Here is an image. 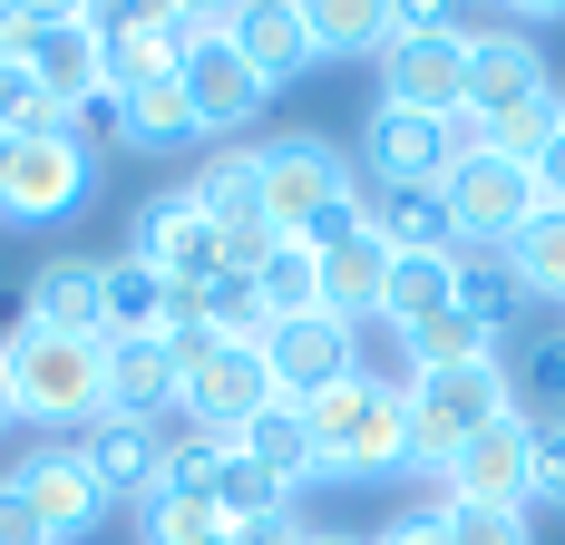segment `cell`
I'll use <instances>...</instances> for the list:
<instances>
[{"instance_id": "cell-18", "label": "cell", "mask_w": 565, "mask_h": 545, "mask_svg": "<svg viewBox=\"0 0 565 545\" xmlns=\"http://www.w3.org/2000/svg\"><path fill=\"white\" fill-rule=\"evenodd\" d=\"M98 50H108V88L117 98H137V88H157V78L185 68L175 10H108V20H98Z\"/></svg>"}, {"instance_id": "cell-40", "label": "cell", "mask_w": 565, "mask_h": 545, "mask_svg": "<svg viewBox=\"0 0 565 545\" xmlns=\"http://www.w3.org/2000/svg\"><path fill=\"white\" fill-rule=\"evenodd\" d=\"M536 195H546V205H565V117H556V147L536 157Z\"/></svg>"}, {"instance_id": "cell-21", "label": "cell", "mask_w": 565, "mask_h": 545, "mask_svg": "<svg viewBox=\"0 0 565 545\" xmlns=\"http://www.w3.org/2000/svg\"><path fill=\"white\" fill-rule=\"evenodd\" d=\"M361 205H371V234L391 254H458V224H449L439 185H361Z\"/></svg>"}, {"instance_id": "cell-37", "label": "cell", "mask_w": 565, "mask_h": 545, "mask_svg": "<svg viewBox=\"0 0 565 545\" xmlns=\"http://www.w3.org/2000/svg\"><path fill=\"white\" fill-rule=\"evenodd\" d=\"M536 506L565 516V419H536Z\"/></svg>"}, {"instance_id": "cell-36", "label": "cell", "mask_w": 565, "mask_h": 545, "mask_svg": "<svg viewBox=\"0 0 565 545\" xmlns=\"http://www.w3.org/2000/svg\"><path fill=\"white\" fill-rule=\"evenodd\" d=\"M439 536L449 545H536V516L526 506H468V496H449L439 506Z\"/></svg>"}, {"instance_id": "cell-31", "label": "cell", "mask_w": 565, "mask_h": 545, "mask_svg": "<svg viewBox=\"0 0 565 545\" xmlns=\"http://www.w3.org/2000/svg\"><path fill=\"white\" fill-rule=\"evenodd\" d=\"M516 282H526V302H565V205H536V224L508 244Z\"/></svg>"}, {"instance_id": "cell-15", "label": "cell", "mask_w": 565, "mask_h": 545, "mask_svg": "<svg viewBox=\"0 0 565 545\" xmlns=\"http://www.w3.org/2000/svg\"><path fill=\"white\" fill-rule=\"evenodd\" d=\"M10 488H20L30 506H40V526H50L58 545H78L88 526H98V516H108V496H98V478L78 468V448H68V438H50V448H30V458L10 468Z\"/></svg>"}, {"instance_id": "cell-11", "label": "cell", "mask_w": 565, "mask_h": 545, "mask_svg": "<svg viewBox=\"0 0 565 545\" xmlns=\"http://www.w3.org/2000/svg\"><path fill=\"white\" fill-rule=\"evenodd\" d=\"M449 165H458L449 117L371 98V117H361V185H449Z\"/></svg>"}, {"instance_id": "cell-44", "label": "cell", "mask_w": 565, "mask_h": 545, "mask_svg": "<svg viewBox=\"0 0 565 545\" xmlns=\"http://www.w3.org/2000/svg\"><path fill=\"white\" fill-rule=\"evenodd\" d=\"M0 165H10V147H0Z\"/></svg>"}, {"instance_id": "cell-1", "label": "cell", "mask_w": 565, "mask_h": 545, "mask_svg": "<svg viewBox=\"0 0 565 545\" xmlns=\"http://www.w3.org/2000/svg\"><path fill=\"white\" fill-rule=\"evenodd\" d=\"M0 361H10V409L30 419V429L50 438H78L108 419V341H58V331H10L0 341Z\"/></svg>"}, {"instance_id": "cell-27", "label": "cell", "mask_w": 565, "mask_h": 545, "mask_svg": "<svg viewBox=\"0 0 565 545\" xmlns=\"http://www.w3.org/2000/svg\"><path fill=\"white\" fill-rule=\"evenodd\" d=\"M98 292H108V341H147V331H167L175 282H167V272H147L137 254L98 264Z\"/></svg>"}, {"instance_id": "cell-28", "label": "cell", "mask_w": 565, "mask_h": 545, "mask_svg": "<svg viewBox=\"0 0 565 545\" xmlns=\"http://www.w3.org/2000/svg\"><path fill=\"white\" fill-rule=\"evenodd\" d=\"M458 312H468V322H488L498 341L516 331V312H526V282H516L508 254H488V244H458Z\"/></svg>"}, {"instance_id": "cell-5", "label": "cell", "mask_w": 565, "mask_h": 545, "mask_svg": "<svg viewBox=\"0 0 565 545\" xmlns=\"http://www.w3.org/2000/svg\"><path fill=\"white\" fill-rule=\"evenodd\" d=\"M381 98L419 117L468 108V20L458 10H399V40L381 50Z\"/></svg>"}, {"instance_id": "cell-30", "label": "cell", "mask_w": 565, "mask_h": 545, "mask_svg": "<svg viewBox=\"0 0 565 545\" xmlns=\"http://www.w3.org/2000/svg\"><path fill=\"white\" fill-rule=\"evenodd\" d=\"M127 147H137V157H175V147H195V108H185L175 78H157V88L127 98Z\"/></svg>"}, {"instance_id": "cell-24", "label": "cell", "mask_w": 565, "mask_h": 545, "mask_svg": "<svg viewBox=\"0 0 565 545\" xmlns=\"http://www.w3.org/2000/svg\"><path fill=\"white\" fill-rule=\"evenodd\" d=\"M458 312V254H391V282H381V331H419Z\"/></svg>"}, {"instance_id": "cell-12", "label": "cell", "mask_w": 565, "mask_h": 545, "mask_svg": "<svg viewBox=\"0 0 565 545\" xmlns=\"http://www.w3.org/2000/svg\"><path fill=\"white\" fill-rule=\"evenodd\" d=\"M264 371H274V389L302 409V399H322L332 381L361 371V331L332 322V312H312V322H274V331H264Z\"/></svg>"}, {"instance_id": "cell-4", "label": "cell", "mask_w": 565, "mask_h": 545, "mask_svg": "<svg viewBox=\"0 0 565 545\" xmlns=\"http://www.w3.org/2000/svg\"><path fill=\"white\" fill-rule=\"evenodd\" d=\"M254 175H264V224H274L282 244H312V224L341 215V205H361V157H341L332 137H312V127H292V137H264L254 147Z\"/></svg>"}, {"instance_id": "cell-10", "label": "cell", "mask_w": 565, "mask_h": 545, "mask_svg": "<svg viewBox=\"0 0 565 545\" xmlns=\"http://www.w3.org/2000/svg\"><path fill=\"white\" fill-rule=\"evenodd\" d=\"M439 488L468 496V506H536V419H526V409L488 419V429L439 468ZM449 496H439V506H449Z\"/></svg>"}, {"instance_id": "cell-23", "label": "cell", "mask_w": 565, "mask_h": 545, "mask_svg": "<svg viewBox=\"0 0 565 545\" xmlns=\"http://www.w3.org/2000/svg\"><path fill=\"white\" fill-rule=\"evenodd\" d=\"M381 282H391V244L381 234H351V244H332L322 254V312L351 331L381 322Z\"/></svg>"}, {"instance_id": "cell-32", "label": "cell", "mask_w": 565, "mask_h": 545, "mask_svg": "<svg viewBox=\"0 0 565 545\" xmlns=\"http://www.w3.org/2000/svg\"><path fill=\"white\" fill-rule=\"evenodd\" d=\"M50 127H68V108L40 88V68H30V58H0V147L50 137Z\"/></svg>"}, {"instance_id": "cell-34", "label": "cell", "mask_w": 565, "mask_h": 545, "mask_svg": "<svg viewBox=\"0 0 565 545\" xmlns=\"http://www.w3.org/2000/svg\"><path fill=\"white\" fill-rule=\"evenodd\" d=\"M215 536H225V516H215L205 496L157 488L147 506H137V545H215Z\"/></svg>"}, {"instance_id": "cell-8", "label": "cell", "mask_w": 565, "mask_h": 545, "mask_svg": "<svg viewBox=\"0 0 565 545\" xmlns=\"http://www.w3.org/2000/svg\"><path fill=\"white\" fill-rule=\"evenodd\" d=\"M127 254L147 272H167V282H215L225 272V224L195 205V185H175V195H147L127 215Z\"/></svg>"}, {"instance_id": "cell-6", "label": "cell", "mask_w": 565, "mask_h": 545, "mask_svg": "<svg viewBox=\"0 0 565 545\" xmlns=\"http://www.w3.org/2000/svg\"><path fill=\"white\" fill-rule=\"evenodd\" d=\"M175 361H185L175 409H185V429H205V438H244L282 399L274 371H264V351H244V341H205V351H175Z\"/></svg>"}, {"instance_id": "cell-41", "label": "cell", "mask_w": 565, "mask_h": 545, "mask_svg": "<svg viewBox=\"0 0 565 545\" xmlns=\"http://www.w3.org/2000/svg\"><path fill=\"white\" fill-rule=\"evenodd\" d=\"M244 545H302V526L282 516V526H264V536H244Z\"/></svg>"}, {"instance_id": "cell-13", "label": "cell", "mask_w": 565, "mask_h": 545, "mask_svg": "<svg viewBox=\"0 0 565 545\" xmlns=\"http://www.w3.org/2000/svg\"><path fill=\"white\" fill-rule=\"evenodd\" d=\"M175 88H185V108H195V137H244L254 117L274 108V88L244 68V50H234V40H205V50H185Z\"/></svg>"}, {"instance_id": "cell-38", "label": "cell", "mask_w": 565, "mask_h": 545, "mask_svg": "<svg viewBox=\"0 0 565 545\" xmlns=\"http://www.w3.org/2000/svg\"><path fill=\"white\" fill-rule=\"evenodd\" d=\"M0 545H58L50 526H40V506L10 488V478H0Z\"/></svg>"}, {"instance_id": "cell-14", "label": "cell", "mask_w": 565, "mask_h": 545, "mask_svg": "<svg viewBox=\"0 0 565 545\" xmlns=\"http://www.w3.org/2000/svg\"><path fill=\"white\" fill-rule=\"evenodd\" d=\"M68 448H78V468L98 478L108 506H147V496L167 488V429H147V419H98V429H78Z\"/></svg>"}, {"instance_id": "cell-35", "label": "cell", "mask_w": 565, "mask_h": 545, "mask_svg": "<svg viewBox=\"0 0 565 545\" xmlns=\"http://www.w3.org/2000/svg\"><path fill=\"white\" fill-rule=\"evenodd\" d=\"M516 399H536L526 419H565V331H526V351H516Z\"/></svg>"}, {"instance_id": "cell-39", "label": "cell", "mask_w": 565, "mask_h": 545, "mask_svg": "<svg viewBox=\"0 0 565 545\" xmlns=\"http://www.w3.org/2000/svg\"><path fill=\"white\" fill-rule=\"evenodd\" d=\"M361 545H449V536H439V516H429V506H409V516H391L381 536H361Z\"/></svg>"}, {"instance_id": "cell-9", "label": "cell", "mask_w": 565, "mask_h": 545, "mask_svg": "<svg viewBox=\"0 0 565 545\" xmlns=\"http://www.w3.org/2000/svg\"><path fill=\"white\" fill-rule=\"evenodd\" d=\"M449 224H458V244H488V254H508L516 234L536 224V165H508V157H468V165H449Z\"/></svg>"}, {"instance_id": "cell-22", "label": "cell", "mask_w": 565, "mask_h": 545, "mask_svg": "<svg viewBox=\"0 0 565 545\" xmlns=\"http://www.w3.org/2000/svg\"><path fill=\"white\" fill-rule=\"evenodd\" d=\"M234 50H244V68H254L264 88H282V78L312 68V30H302L292 0H254V10H234Z\"/></svg>"}, {"instance_id": "cell-19", "label": "cell", "mask_w": 565, "mask_h": 545, "mask_svg": "<svg viewBox=\"0 0 565 545\" xmlns=\"http://www.w3.org/2000/svg\"><path fill=\"white\" fill-rule=\"evenodd\" d=\"M20 322L58 331V341H108V292H98V264H40L30 292H20Z\"/></svg>"}, {"instance_id": "cell-2", "label": "cell", "mask_w": 565, "mask_h": 545, "mask_svg": "<svg viewBox=\"0 0 565 545\" xmlns=\"http://www.w3.org/2000/svg\"><path fill=\"white\" fill-rule=\"evenodd\" d=\"M508 409H516V371H508V361L409 371V389H399V419H409V468H419V478H439L458 448L488 429V419H508Z\"/></svg>"}, {"instance_id": "cell-20", "label": "cell", "mask_w": 565, "mask_h": 545, "mask_svg": "<svg viewBox=\"0 0 565 545\" xmlns=\"http://www.w3.org/2000/svg\"><path fill=\"white\" fill-rule=\"evenodd\" d=\"M175 381H185V361H175L167 331H147V341H108V419H167L175 409Z\"/></svg>"}, {"instance_id": "cell-45", "label": "cell", "mask_w": 565, "mask_h": 545, "mask_svg": "<svg viewBox=\"0 0 565 545\" xmlns=\"http://www.w3.org/2000/svg\"><path fill=\"white\" fill-rule=\"evenodd\" d=\"M215 545H234V536H215Z\"/></svg>"}, {"instance_id": "cell-25", "label": "cell", "mask_w": 565, "mask_h": 545, "mask_svg": "<svg viewBox=\"0 0 565 545\" xmlns=\"http://www.w3.org/2000/svg\"><path fill=\"white\" fill-rule=\"evenodd\" d=\"M302 30H312V58H381L399 40V10L391 0H312Z\"/></svg>"}, {"instance_id": "cell-42", "label": "cell", "mask_w": 565, "mask_h": 545, "mask_svg": "<svg viewBox=\"0 0 565 545\" xmlns=\"http://www.w3.org/2000/svg\"><path fill=\"white\" fill-rule=\"evenodd\" d=\"M302 545H361V536H341V526H302Z\"/></svg>"}, {"instance_id": "cell-7", "label": "cell", "mask_w": 565, "mask_h": 545, "mask_svg": "<svg viewBox=\"0 0 565 545\" xmlns=\"http://www.w3.org/2000/svg\"><path fill=\"white\" fill-rule=\"evenodd\" d=\"M88 185H98V157H88L68 127L20 137L10 165H0V224H58V215H78V205H88Z\"/></svg>"}, {"instance_id": "cell-43", "label": "cell", "mask_w": 565, "mask_h": 545, "mask_svg": "<svg viewBox=\"0 0 565 545\" xmlns=\"http://www.w3.org/2000/svg\"><path fill=\"white\" fill-rule=\"evenodd\" d=\"M0 429H20V409H10V361H0Z\"/></svg>"}, {"instance_id": "cell-17", "label": "cell", "mask_w": 565, "mask_h": 545, "mask_svg": "<svg viewBox=\"0 0 565 545\" xmlns=\"http://www.w3.org/2000/svg\"><path fill=\"white\" fill-rule=\"evenodd\" d=\"M556 78H546V50H536V30H468V108L478 117H508L526 98H546Z\"/></svg>"}, {"instance_id": "cell-26", "label": "cell", "mask_w": 565, "mask_h": 545, "mask_svg": "<svg viewBox=\"0 0 565 545\" xmlns=\"http://www.w3.org/2000/svg\"><path fill=\"white\" fill-rule=\"evenodd\" d=\"M234 448H244V458H254V468H264L274 488H312V478H322V448H312V419H302L292 399H274V409H264L254 429L234 438Z\"/></svg>"}, {"instance_id": "cell-33", "label": "cell", "mask_w": 565, "mask_h": 545, "mask_svg": "<svg viewBox=\"0 0 565 545\" xmlns=\"http://www.w3.org/2000/svg\"><path fill=\"white\" fill-rule=\"evenodd\" d=\"M254 195H264V175H254V147H215V157H205V175H195V205H205L215 224H244V215H264Z\"/></svg>"}, {"instance_id": "cell-16", "label": "cell", "mask_w": 565, "mask_h": 545, "mask_svg": "<svg viewBox=\"0 0 565 545\" xmlns=\"http://www.w3.org/2000/svg\"><path fill=\"white\" fill-rule=\"evenodd\" d=\"M98 20L108 10H40V40H30V68L58 108H88L108 88V50H98Z\"/></svg>"}, {"instance_id": "cell-29", "label": "cell", "mask_w": 565, "mask_h": 545, "mask_svg": "<svg viewBox=\"0 0 565 545\" xmlns=\"http://www.w3.org/2000/svg\"><path fill=\"white\" fill-rule=\"evenodd\" d=\"M254 292H264V322H312L322 312V254L312 244H274L254 264Z\"/></svg>"}, {"instance_id": "cell-3", "label": "cell", "mask_w": 565, "mask_h": 545, "mask_svg": "<svg viewBox=\"0 0 565 545\" xmlns=\"http://www.w3.org/2000/svg\"><path fill=\"white\" fill-rule=\"evenodd\" d=\"M312 448H322V478H391L409 468V419H399V381L381 371H351L322 399H302Z\"/></svg>"}]
</instances>
